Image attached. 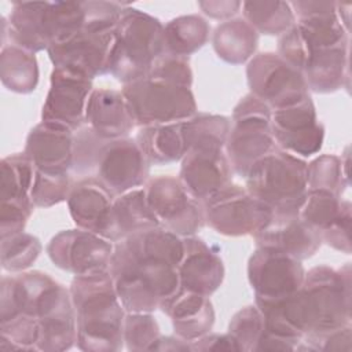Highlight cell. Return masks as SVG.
<instances>
[{"label": "cell", "mask_w": 352, "mask_h": 352, "mask_svg": "<svg viewBox=\"0 0 352 352\" xmlns=\"http://www.w3.org/2000/svg\"><path fill=\"white\" fill-rule=\"evenodd\" d=\"M183 238L164 227L114 243L110 275L126 312H154L179 289Z\"/></svg>", "instance_id": "1"}, {"label": "cell", "mask_w": 352, "mask_h": 352, "mask_svg": "<svg viewBox=\"0 0 352 352\" xmlns=\"http://www.w3.org/2000/svg\"><path fill=\"white\" fill-rule=\"evenodd\" d=\"M270 333L297 341L351 324V264L316 265L305 271L301 287L275 301H254Z\"/></svg>", "instance_id": "2"}, {"label": "cell", "mask_w": 352, "mask_h": 352, "mask_svg": "<svg viewBox=\"0 0 352 352\" xmlns=\"http://www.w3.org/2000/svg\"><path fill=\"white\" fill-rule=\"evenodd\" d=\"M28 324L38 330L37 351L62 352L77 340L70 290L43 271L3 276L0 285V327Z\"/></svg>", "instance_id": "3"}, {"label": "cell", "mask_w": 352, "mask_h": 352, "mask_svg": "<svg viewBox=\"0 0 352 352\" xmlns=\"http://www.w3.org/2000/svg\"><path fill=\"white\" fill-rule=\"evenodd\" d=\"M150 166L132 138L102 139L88 125L74 132L72 173L78 179H96L113 197L143 187Z\"/></svg>", "instance_id": "4"}, {"label": "cell", "mask_w": 352, "mask_h": 352, "mask_svg": "<svg viewBox=\"0 0 352 352\" xmlns=\"http://www.w3.org/2000/svg\"><path fill=\"white\" fill-rule=\"evenodd\" d=\"M69 290L76 314V346L87 352L121 351L126 311L110 272L74 276Z\"/></svg>", "instance_id": "5"}, {"label": "cell", "mask_w": 352, "mask_h": 352, "mask_svg": "<svg viewBox=\"0 0 352 352\" xmlns=\"http://www.w3.org/2000/svg\"><path fill=\"white\" fill-rule=\"evenodd\" d=\"M84 1H14L8 18L1 15V48L10 44L32 52L47 51L85 25Z\"/></svg>", "instance_id": "6"}, {"label": "cell", "mask_w": 352, "mask_h": 352, "mask_svg": "<svg viewBox=\"0 0 352 352\" xmlns=\"http://www.w3.org/2000/svg\"><path fill=\"white\" fill-rule=\"evenodd\" d=\"M85 25L67 40L47 50L55 69H62L88 80L109 74L114 29L122 6L114 1H84Z\"/></svg>", "instance_id": "7"}, {"label": "cell", "mask_w": 352, "mask_h": 352, "mask_svg": "<svg viewBox=\"0 0 352 352\" xmlns=\"http://www.w3.org/2000/svg\"><path fill=\"white\" fill-rule=\"evenodd\" d=\"M165 52L162 22L126 4L114 29L109 74L122 85L146 77L155 59Z\"/></svg>", "instance_id": "8"}, {"label": "cell", "mask_w": 352, "mask_h": 352, "mask_svg": "<svg viewBox=\"0 0 352 352\" xmlns=\"http://www.w3.org/2000/svg\"><path fill=\"white\" fill-rule=\"evenodd\" d=\"M245 183L274 213L298 212L308 191L307 162L278 147L250 168Z\"/></svg>", "instance_id": "9"}, {"label": "cell", "mask_w": 352, "mask_h": 352, "mask_svg": "<svg viewBox=\"0 0 352 352\" xmlns=\"http://www.w3.org/2000/svg\"><path fill=\"white\" fill-rule=\"evenodd\" d=\"M272 110L252 94L234 107L226 142V155L235 175L246 177L250 168L278 148L271 129Z\"/></svg>", "instance_id": "10"}, {"label": "cell", "mask_w": 352, "mask_h": 352, "mask_svg": "<svg viewBox=\"0 0 352 352\" xmlns=\"http://www.w3.org/2000/svg\"><path fill=\"white\" fill-rule=\"evenodd\" d=\"M121 92L138 128L183 122L198 113L191 88L164 80L143 77L122 85Z\"/></svg>", "instance_id": "11"}, {"label": "cell", "mask_w": 352, "mask_h": 352, "mask_svg": "<svg viewBox=\"0 0 352 352\" xmlns=\"http://www.w3.org/2000/svg\"><path fill=\"white\" fill-rule=\"evenodd\" d=\"M205 223L226 236L254 235L271 220L274 212L245 187L230 183L202 201Z\"/></svg>", "instance_id": "12"}, {"label": "cell", "mask_w": 352, "mask_h": 352, "mask_svg": "<svg viewBox=\"0 0 352 352\" xmlns=\"http://www.w3.org/2000/svg\"><path fill=\"white\" fill-rule=\"evenodd\" d=\"M250 94L272 111L293 106L309 98V89L301 72L290 66L276 52L256 54L246 66Z\"/></svg>", "instance_id": "13"}, {"label": "cell", "mask_w": 352, "mask_h": 352, "mask_svg": "<svg viewBox=\"0 0 352 352\" xmlns=\"http://www.w3.org/2000/svg\"><path fill=\"white\" fill-rule=\"evenodd\" d=\"M143 190L161 227L180 238L195 235L206 224L202 202L186 190L179 177L161 175L148 179Z\"/></svg>", "instance_id": "14"}, {"label": "cell", "mask_w": 352, "mask_h": 352, "mask_svg": "<svg viewBox=\"0 0 352 352\" xmlns=\"http://www.w3.org/2000/svg\"><path fill=\"white\" fill-rule=\"evenodd\" d=\"M34 165L25 153L7 155L0 162V239L25 231L34 210L32 186Z\"/></svg>", "instance_id": "15"}, {"label": "cell", "mask_w": 352, "mask_h": 352, "mask_svg": "<svg viewBox=\"0 0 352 352\" xmlns=\"http://www.w3.org/2000/svg\"><path fill=\"white\" fill-rule=\"evenodd\" d=\"M114 243L82 230L70 228L55 234L45 252L52 264L74 276L109 272Z\"/></svg>", "instance_id": "16"}, {"label": "cell", "mask_w": 352, "mask_h": 352, "mask_svg": "<svg viewBox=\"0 0 352 352\" xmlns=\"http://www.w3.org/2000/svg\"><path fill=\"white\" fill-rule=\"evenodd\" d=\"M305 270L286 253L256 246L248 261V280L254 301H275L294 294L302 285Z\"/></svg>", "instance_id": "17"}, {"label": "cell", "mask_w": 352, "mask_h": 352, "mask_svg": "<svg viewBox=\"0 0 352 352\" xmlns=\"http://www.w3.org/2000/svg\"><path fill=\"white\" fill-rule=\"evenodd\" d=\"M271 129L279 148L309 157L323 146L324 126L319 121L312 98H307L293 106L274 110Z\"/></svg>", "instance_id": "18"}, {"label": "cell", "mask_w": 352, "mask_h": 352, "mask_svg": "<svg viewBox=\"0 0 352 352\" xmlns=\"http://www.w3.org/2000/svg\"><path fill=\"white\" fill-rule=\"evenodd\" d=\"M92 91L91 80L54 67L41 109V121L63 125L76 132L85 125V109Z\"/></svg>", "instance_id": "19"}, {"label": "cell", "mask_w": 352, "mask_h": 352, "mask_svg": "<svg viewBox=\"0 0 352 352\" xmlns=\"http://www.w3.org/2000/svg\"><path fill=\"white\" fill-rule=\"evenodd\" d=\"M253 239L256 246L279 250L298 261L312 257L323 243L320 232L302 220L298 212L274 213Z\"/></svg>", "instance_id": "20"}, {"label": "cell", "mask_w": 352, "mask_h": 352, "mask_svg": "<svg viewBox=\"0 0 352 352\" xmlns=\"http://www.w3.org/2000/svg\"><path fill=\"white\" fill-rule=\"evenodd\" d=\"M180 162V182L186 190L201 202L232 183L234 170L224 148H190Z\"/></svg>", "instance_id": "21"}, {"label": "cell", "mask_w": 352, "mask_h": 352, "mask_svg": "<svg viewBox=\"0 0 352 352\" xmlns=\"http://www.w3.org/2000/svg\"><path fill=\"white\" fill-rule=\"evenodd\" d=\"M23 153L38 170L72 173L74 131L63 125L41 121L28 133Z\"/></svg>", "instance_id": "22"}, {"label": "cell", "mask_w": 352, "mask_h": 352, "mask_svg": "<svg viewBox=\"0 0 352 352\" xmlns=\"http://www.w3.org/2000/svg\"><path fill=\"white\" fill-rule=\"evenodd\" d=\"M180 289L210 297L223 285L226 270L221 257L201 238H183V256L177 265Z\"/></svg>", "instance_id": "23"}, {"label": "cell", "mask_w": 352, "mask_h": 352, "mask_svg": "<svg viewBox=\"0 0 352 352\" xmlns=\"http://www.w3.org/2000/svg\"><path fill=\"white\" fill-rule=\"evenodd\" d=\"M85 125L102 139L129 138L136 128L128 103L121 91L94 88L85 109Z\"/></svg>", "instance_id": "24"}, {"label": "cell", "mask_w": 352, "mask_h": 352, "mask_svg": "<svg viewBox=\"0 0 352 352\" xmlns=\"http://www.w3.org/2000/svg\"><path fill=\"white\" fill-rule=\"evenodd\" d=\"M160 309L170 319L173 333L192 342L212 331L216 314L208 296L179 289Z\"/></svg>", "instance_id": "25"}, {"label": "cell", "mask_w": 352, "mask_h": 352, "mask_svg": "<svg viewBox=\"0 0 352 352\" xmlns=\"http://www.w3.org/2000/svg\"><path fill=\"white\" fill-rule=\"evenodd\" d=\"M114 198L96 179L85 177L73 183L66 202L76 227L102 236Z\"/></svg>", "instance_id": "26"}, {"label": "cell", "mask_w": 352, "mask_h": 352, "mask_svg": "<svg viewBox=\"0 0 352 352\" xmlns=\"http://www.w3.org/2000/svg\"><path fill=\"white\" fill-rule=\"evenodd\" d=\"M160 226L158 219L147 202L144 190L140 187L113 199L102 236L117 243L139 231Z\"/></svg>", "instance_id": "27"}, {"label": "cell", "mask_w": 352, "mask_h": 352, "mask_svg": "<svg viewBox=\"0 0 352 352\" xmlns=\"http://www.w3.org/2000/svg\"><path fill=\"white\" fill-rule=\"evenodd\" d=\"M348 54V44L333 48L308 47L301 74L305 78L309 92L331 94L342 88L349 78Z\"/></svg>", "instance_id": "28"}, {"label": "cell", "mask_w": 352, "mask_h": 352, "mask_svg": "<svg viewBox=\"0 0 352 352\" xmlns=\"http://www.w3.org/2000/svg\"><path fill=\"white\" fill-rule=\"evenodd\" d=\"M227 333L235 340L239 351H297L298 342L268 331L264 316L256 305H246L231 318Z\"/></svg>", "instance_id": "29"}, {"label": "cell", "mask_w": 352, "mask_h": 352, "mask_svg": "<svg viewBox=\"0 0 352 352\" xmlns=\"http://www.w3.org/2000/svg\"><path fill=\"white\" fill-rule=\"evenodd\" d=\"M135 140L150 165L177 162L186 154L182 122L140 126Z\"/></svg>", "instance_id": "30"}, {"label": "cell", "mask_w": 352, "mask_h": 352, "mask_svg": "<svg viewBox=\"0 0 352 352\" xmlns=\"http://www.w3.org/2000/svg\"><path fill=\"white\" fill-rule=\"evenodd\" d=\"M258 33L243 19L232 18L216 26L212 33V47L216 55L230 65H243L254 55Z\"/></svg>", "instance_id": "31"}, {"label": "cell", "mask_w": 352, "mask_h": 352, "mask_svg": "<svg viewBox=\"0 0 352 352\" xmlns=\"http://www.w3.org/2000/svg\"><path fill=\"white\" fill-rule=\"evenodd\" d=\"M38 63L36 54L22 47L10 44L1 48L0 80L11 92L28 95L38 84Z\"/></svg>", "instance_id": "32"}, {"label": "cell", "mask_w": 352, "mask_h": 352, "mask_svg": "<svg viewBox=\"0 0 352 352\" xmlns=\"http://www.w3.org/2000/svg\"><path fill=\"white\" fill-rule=\"evenodd\" d=\"M210 26L208 21L198 15H182L164 25L165 52L188 58L201 50L209 40Z\"/></svg>", "instance_id": "33"}, {"label": "cell", "mask_w": 352, "mask_h": 352, "mask_svg": "<svg viewBox=\"0 0 352 352\" xmlns=\"http://www.w3.org/2000/svg\"><path fill=\"white\" fill-rule=\"evenodd\" d=\"M243 19L258 33L265 36H282L294 23L296 16L290 3L280 0L243 1Z\"/></svg>", "instance_id": "34"}, {"label": "cell", "mask_w": 352, "mask_h": 352, "mask_svg": "<svg viewBox=\"0 0 352 352\" xmlns=\"http://www.w3.org/2000/svg\"><path fill=\"white\" fill-rule=\"evenodd\" d=\"M231 120L220 114L197 113L182 122L186 153L197 147L224 148L230 133Z\"/></svg>", "instance_id": "35"}, {"label": "cell", "mask_w": 352, "mask_h": 352, "mask_svg": "<svg viewBox=\"0 0 352 352\" xmlns=\"http://www.w3.org/2000/svg\"><path fill=\"white\" fill-rule=\"evenodd\" d=\"M348 206H351L348 199H341V197L330 191L308 190L298 213L302 220L322 232L334 223Z\"/></svg>", "instance_id": "36"}, {"label": "cell", "mask_w": 352, "mask_h": 352, "mask_svg": "<svg viewBox=\"0 0 352 352\" xmlns=\"http://www.w3.org/2000/svg\"><path fill=\"white\" fill-rule=\"evenodd\" d=\"M1 268L11 274L28 271L38 258L43 245L40 239L29 232H19L0 239Z\"/></svg>", "instance_id": "37"}, {"label": "cell", "mask_w": 352, "mask_h": 352, "mask_svg": "<svg viewBox=\"0 0 352 352\" xmlns=\"http://www.w3.org/2000/svg\"><path fill=\"white\" fill-rule=\"evenodd\" d=\"M308 190H326L341 197L349 186V176L344 172L341 158L322 154L307 164Z\"/></svg>", "instance_id": "38"}, {"label": "cell", "mask_w": 352, "mask_h": 352, "mask_svg": "<svg viewBox=\"0 0 352 352\" xmlns=\"http://www.w3.org/2000/svg\"><path fill=\"white\" fill-rule=\"evenodd\" d=\"M72 173H47L34 168L32 201L36 208H51L67 199L73 186Z\"/></svg>", "instance_id": "39"}, {"label": "cell", "mask_w": 352, "mask_h": 352, "mask_svg": "<svg viewBox=\"0 0 352 352\" xmlns=\"http://www.w3.org/2000/svg\"><path fill=\"white\" fill-rule=\"evenodd\" d=\"M160 336V326L153 312L125 314L124 346L128 351H150Z\"/></svg>", "instance_id": "40"}, {"label": "cell", "mask_w": 352, "mask_h": 352, "mask_svg": "<svg viewBox=\"0 0 352 352\" xmlns=\"http://www.w3.org/2000/svg\"><path fill=\"white\" fill-rule=\"evenodd\" d=\"M146 77L164 80L187 88H191L192 85V70L188 58L168 52H164L155 59Z\"/></svg>", "instance_id": "41"}, {"label": "cell", "mask_w": 352, "mask_h": 352, "mask_svg": "<svg viewBox=\"0 0 352 352\" xmlns=\"http://www.w3.org/2000/svg\"><path fill=\"white\" fill-rule=\"evenodd\" d=\"M297 351H322V352H351L352 351V324H345L329 333L318 336H305L301 338Z\"/></svg>", "instance_id": "42"}, {"label": "cell", "mask_w": 352, "mask_h": 352, "mask_svg": "<svg viewBox=\"0 0 352 352\" xmlns=\"http://www.w3.org/2000/svg\"><path fill=\"white\" fill-rule=\"evenodd\" d=\"M351 209L348 206L334 223L320 232L323 243L345 254H351Z\"/></svg>", "instance_id": "43"}, {"label": "cell", "mask_w": 352, "mask_h": 352, "mask_svg": "<svg viewBox=\"0 0 352 352\" xmlns=\"http://www.w3.org/2000/svg\"><path fill=\"white\" fill-rule=\"evenodd\" d=\"M198 7L206 16L224 22V21L232 19L239 12V10L242 8V1L206 0V1H198Z\"/></svg>", "instance_id": "44"}, {"label": "cell", "mask_w": 352, "mask_h": 352, "mask_svg": "<svg viewBox=\"0 0 352 352\" xmlns=\"http://www.w3.org/2000/svg\"><path fill=\"white\" fill-rule=\"evenodd\" d=\"M192 351H236L239 352V346L235 340L228 334L220 333H208L198 340L191 342Z\"/></svg>", "instance_id": "45"}, {"label": "cell", "mask_w": 352, "mask_h": 352, "mask_svg": "<svg viewBox=\"0 0 352 352\" xmlns=\"http://www.w3.org/2000/svg\"><path fill=\"white\" fill-rule=\"evenodd\" d=\"M150 351H172V352H187L191 349V342L175 336H160Z\"/></svg>", "instance_id": "46"}, {"label": "cell", "mask_w": 352, "mask_h": 352, "mask_svg": "<svg viewBox=\"0 0 352 352\" xmlns=\"http://www.w3.org/2000/svg\"><path fill=\"white\" fill-rule=\"evenodd\" d=\"M351 4H344V3H337V16L340 22L342 23L344 29L349 33V18H351Z\"/></svg>", "instance_id": "47"}]
</instances>
